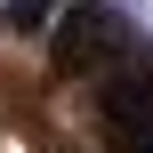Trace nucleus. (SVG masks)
I'll list each match as a JSON object with an SVG mask.
<instances>
[{
    "label": "nucleus",
    "instance_id": "nucleus-1",
    "mask_svg": "<svg viewBox=\"0 0 153 153\" xmlns=\"http://www.w3.org/2000/svg\"><path fill=\"white\" fill-rule=\"evenodd\" d=\"M137 40H145V24L121 0H56V16H48V56H56V73H81V81H97Z\"/></svg>",
    "mask_w": 153,
    "mask_h": 153
},
{
    "label": "nucleus",
    "instance_id": "nucleus-2",
    "mask_svg": "<svg viewBox=\"0 0 153 153\" xmlns=\"http://www.w3.org/2000/svg\"><path fill=\"white\" fill-rule=\"evenodd\" d=\"M56 0H0V24H48Z\"/></svg>",
    "mask_w": 153,
    "mask_h": 153
}]
</instances>
